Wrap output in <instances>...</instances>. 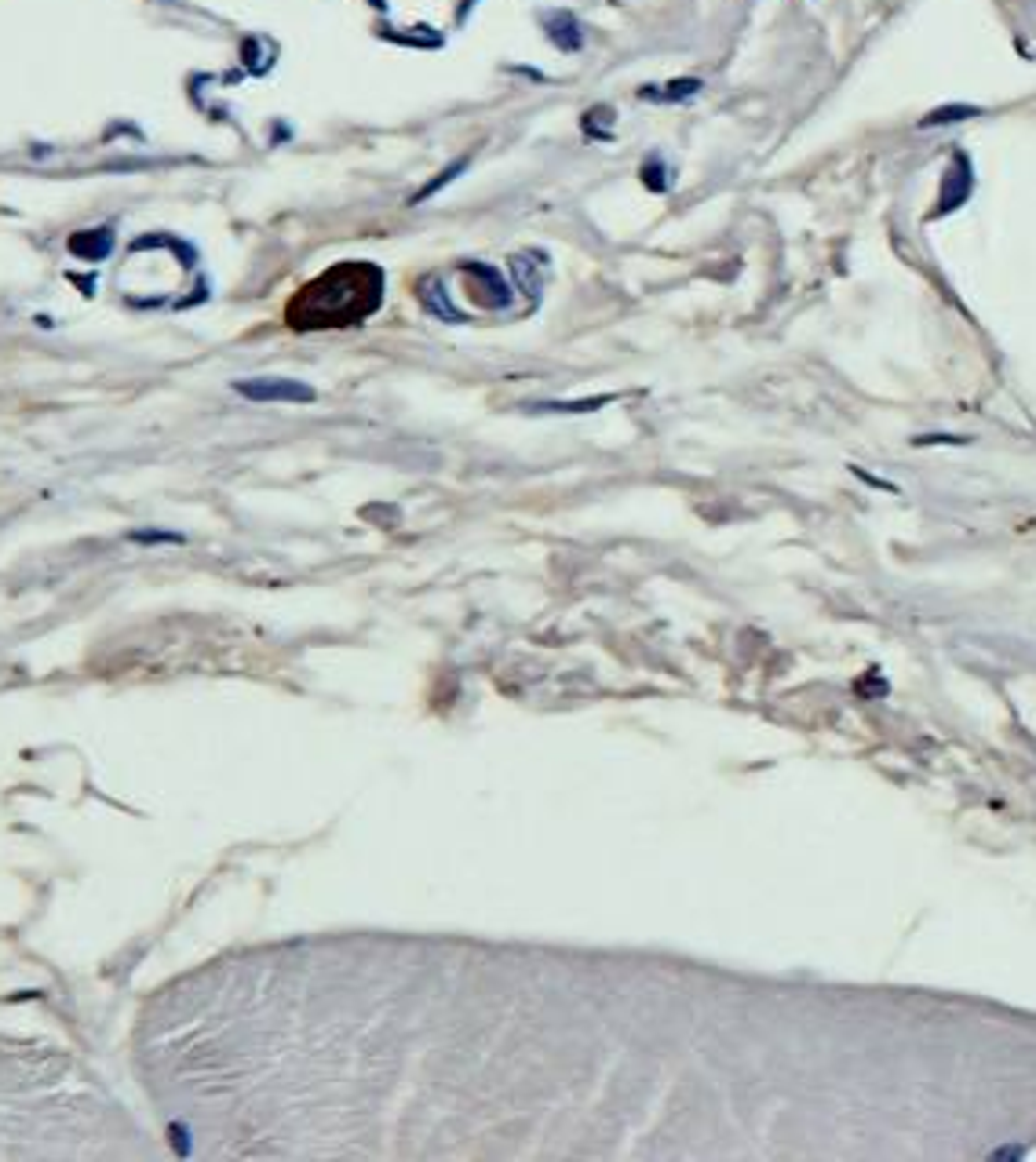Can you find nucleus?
Returning <instances> with one entry per match:
<instances>
[{
    "instance_id": "nucleus-1",
    "label": "nucleus",
    "mask_w": 1036,
    "mask_h": 1162,
    "mask_svg": "<svg viewBox=\"0 0 1036 1162\" xmlns=\"http://www.w3.org/2000/svg\"><path fill=\"white\" fill-rule=\"evenodd\" d=\"M383 299V274L372 263H340L296 291L285 317L296 332L351 328L376 314Z\"/></svg>"
},
{
    "instance_id": "nucleus-2",
    "label": "nucleus",
    "mask_w": 1036,
    "mask_h": 1162,
    "mask_svg": "<svg viewBox=\"0 0 1036 1162\" xmlns=\"http://www.w3.org/2000/svg\"><path fill=\"white\" fill-rule=\"evenodd\" d=\"M234 390L248 398V402H314V390L300 383V379H274V376H263V379H238Z\"/></svg>"
},
{
    "instance_id": "nucleus-3",
    "label": "nucleus",
    "mask_w": 1036,
    "mask_h": 1162,
    "mask_svg": "<svg viewBox=\"0 0 1036 1162\" xmlns=\"http://www.w3.org/2000/svg\"><path fill=\"white\" fill-rule=\"evenodd\" d=\"M511 274H515V285L522 289L526 299H541L544 278H548V255L537 248L518 252V255H511Z\"/></svg>"
},
{
    "instance_id": "nucleus-4",
    "label": "nucleus",
    "mask_w": 1036,
    "mask_h": 1162,
    "mask_svg": "<svg viewBox=\"0 0 1036 1162\" xmlns=\"http://www.w3.org/2000/svg\"><path fill=\"white\" fill-rule=\"evenodd\" d=\"M464 274H468V281H471V285H479L482 295H493V306H507V303H511V291H507L504 278H500L493 266L468 263V266H464Z\"/></svg>"
},
{
    "instance_id": "nucleus-5",
    "label": "nucleus",
    "mask_w": 1036,
    "mask_h": 1162,
    "mask_svg": "<svg viewBox=\"0 0 1036 1162\" xmlns=\"http://www.w3.org/2000/svg\"><path fill=\"white\" fill-rule=\"evenodd\" d=\"M544 30H548V37L555 41V48H562V52H580V44H584L577 19L566 15V11H562V15H551L548 22H544Z\"/></svg>"
},
{
    "instance_id": "nucleus-6",
    "label": "nucleus",
    "mask_w": 1036,
    "mask_h": 1162,
    "mask_svg": "<svg viewBox=\"0 0 1036 1162\" xmlns=\"http://www.w3.org/2000/svg\"><path fill=\"white\" fill-rule=\"evenodd\" d=\"M424 295H427L424 299L427 310H431V314H438L442 321H460V317H464V314L449 303V295H445V289H442V281H438V278H434V281H424Z\"/></svg>"
},
{
    "instance_id": "nucleus-7",
    "label": "nucleus",
    "mask_w": 1036,
    "mask_h": 1162,
    "mask_svg": "<svg viewBox=\"0 0 1036 1162\" xmlns=\"http://www.w3.org/2000/svg\"><path fill=\"white\" fill-rule=\"evenodd\" d=\"M464 165H468V161H456V165H449V168H445V172L438 175V179H431V182H427L424 190L417 193V201H424V197H431L434 190H442V186H445V182H449L453 175H460V172H464Z\"/></svg>"
},
{
    "instance_id": "nucleus-8",
    "label": "nucleus",
    "mask_w": 1036,
    "mask_h": 1162,
    "mask_svg": "<svg viewBox=\"0 0 1036 1162\" xmlns=\"http://www.w3.org/2000/svg\"><path fill=\"white\" fill-rule=\"evenodd\" d=\"M606 405V398H592V402H551V405H533V408H548V412H592V408Z\"/></svg>"
},
{
    "instance_id": "nucleus-9",
    "label": "nucleus",
    "mask_w": 1036,
    "mask_h": 1162,
    "mask_svg": "<svg viewBox=\"0 0 1036 1162\" xmlns=\"http://www.w3.org/2000/svg\"><path fill=\"white\" fill-rule=\"evenodd\" d=\"M131 539H139V543H180L183 536H172V532H135Z\"/></svg>"
}]
</instances>
